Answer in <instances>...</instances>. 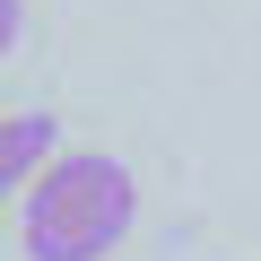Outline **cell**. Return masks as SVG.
Returning a JSON list of instances; mask_svg holds the SVG:
<instances>
[{"instance_id": "1", "label": "cell", "mask_w": 261, "mask_h": 261, "mask_svg": "<svg viewBox=\"0 0 261 261\" xmlns=\"http://www.w3.org/2000/svg\"><path fill=\"white\" fill-rule=\"evenodd\" d=\"M130 218H140V174L113 148H61L44 183H27L18 235L35 261H105L130 235Z\"/></svg>"}, {"instance_id": "2", "label": "cell", "mask_w": 261, "mask_h": 261, "mask_svg": "<svg viewBox=\"0 0 261 261\" xmlns=\"http://www.w3.org/2000/svg\"><path fill=\"white\" fill-rule=\"evenodd\" d=\"M53 113H9L0 122V183H44V157H53Z\"/></svg>"}]
</instances>
